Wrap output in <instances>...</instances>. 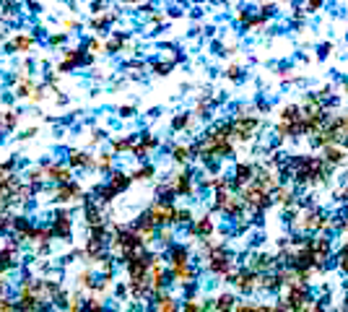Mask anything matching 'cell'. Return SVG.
<instances>
[{
    "instance_id": "33",
    "label": "cell",
    "mask_w": 348,
    "mask_h": 312,
    "mask_svg": "<svg viewBox=\"0 0 348 312\" xmlns=\"http://www.w3.org/2000/svg\"><path fill=\"white\" fill-rule=\"evenodd\" d=\"M78 284H81V286H91V289H94V281H91V273H88V271H83V273H81V276H78Z\"/></svg>"
},
{
    "instance_id": "7",
    "label": "cell",
    "mask_w": 348,
    "mask_h": 312,
    "mask_svg": "<svg viewBox=\"0 0 348 312\" xmlns=\"http://www.w3.org/2000/svg\"><path fill=\"white\" fill-rule=\"evenodd\" d=\"M172 278L177 284H190L195 278V268L190 263H177V265H172Z\"/></svg>"
},
{
    "instance_id": "40",
    "label": "cell",
    "mask_w": 348,
    "mask_h": 312,
    "mask_svg": "<svg viewBox=\"0 0 348 312\" xmlns=\"http://www.w3.org/2000/svg\"><path fill=\"white\" fill-rule=\"evenodd\" d=\"M169 239H172V232H169V229L161 232V242H169Z\"/></svg>"
},
{
    "instance_id": "3",
    "label": "cell",
    "mask_w": 348,
    "mask_h": 312,
    "mask_svg": "<svg viewBox=\"0 0 348 312\" xmlns=\"http://www.w3.org/2000/svg\"><path fill=\"white\" fill-rule=\"evenodd\" d=\"M208 268H210V273H216V276H226V273L234 271V257L224 250V245L216 247L213 253L208 255Z\"/></svg>"
},
{
    "instance_id": "9",
    "label": "cell",
    "mask_w": 348,
    "mask_h": 312,
    "mask_svg": "<svg viewBox=\"0 0 348 312\" xmlns=\"http://www.w3.org/2000/svg\"><path fill=\"white\" fill-rule=\"evenodd\" d=\"M213 232H216V224H213V219H210V216H203V219H198V221H195V226L190 229V234H192V237L198 234V237H203V239H208Z\"/></svg>"
},
{
    "instance_id": "2",
    "label": "cell",
    "mask_w": 348,
    "mask_h": 312,
    "mask_svg": "<svg viewBox=\"0 0 348 312\" xmlns=\"http://www.w3.org/2000/svg\"><path fill=\"white\" fill-rule=\"evenodd\" d=\"M174 216H177V208L172 205V201H156V203L148 208V219H151L156 226H169V224H174Z\"/></svg>"
},
{
    "instance_id": "20",
    "label": "cell",
    "mask_w": 348,
    "mask_h": 312,
    "mask_svg": "<svg viewBox=\"0 0 348 312\" xmlns=\"http://www.w3.org/2000/svg\"><path fill=\"white\" fill-rule=\"evenodd\" d=\"M172 265H177V263H190V253H187V247H172Z\"/></svg>"
},
{
    "instance_id": "39",
    "label": "cell",
    "mask_w": 348,
    "mask_h": 312,
    "mask_svg": "<svg viewBox=\"0 0 348 312\" xmlns=\"http://www.w3.org/2000/svg\"><path fill=\"white\" fill-rule=\"evenodd\" d=\"M120 112H122V117H130V115H135V110H133V107H122Z\"/></svg>"
},
{
    "instance_id": "13",
    "label": "cell",
    "mask_w": 348,
    "mask_h": 312,
    "mask_svg": "<svg viewBox=\"0 0 348 312\" xmlns=\"http://www.w3.org/2000/svg\"><path fill=\"white\" fill-rule=\"evenodd\" d=\"M75 198H81V187L78 185H68V182H63V187L57 190V201H75Z\"/></svg>"
},
{
    "instance_id": "16",
    "label": "cell",
    "mask_w": 348,
    "mask_h": 312,
    "mask_svg": "<svg viewBox=\"0 0 348 312\" xmlns=\"http://www.w3.org/2000/svg\"><path fill=\"white\" fill-rule=\"evenodd\" d=\"M34 44V39L29 34H18V37H13L11 39V50H16V52H26L29 47Z\"/></svg>"
},
{
    "instance_id": "37",
    "label": "cell",
    "mask_w": 348,
    "mask_h": 312,
    "mask_svg": "<svg viewBox=\"0 0 348 312\" xmlns=\"http://www.w3.org/2000/svg\"><path fill=\"white\" fill-rule=\"evenodd\" d=\"M13 310H16V307H13L8 299H0V312H13Z\"/></svg>"
},
{
    "instance_id": "1",
    "label": "cell",
    "mask_w": 348,
    "mask_h": 312,
    "mask_svg": "<svg viewBox=\"0 0 348 312\" xmlns=\"http://www.w3.org/2000/svg\"><path fill=\"white\" fill-rule=\"evenodd\" d=\"M257 130H260V120L252 115H237L231 120V138L234 141L247 143L257 135Z\"/></svg>"
},
{
    "instance_id": "23",
    "label": "cell",
    "mask_w": 348,
    "mask_h": 312,
    "mask_svg": "<svg viewBox=\"0 0 348 312\" xmlns=\"http://www.w3.org/2000/svg\"><path fill=\"white\" fill-rule=\"evenodd\" d=\"M190 154H192V148H187V146H174V148H172L174 162H179V164H185L187 159H190Z\"/></svg>"
},
{
    "instance_id": "26",
    "label": "cell",
    "mask_w": 348,
    "mask_h": 312,
    "mask_svg": "<svg viewBox=\"0 0 348 312\" xmlns=\"http://www.w3.org/2000/svg\"><path fill=\"white\" fill-rule=\"evenodd\" d=\"M182 310H185V312H203V310H206V302H198V299H187Z\"/></svg>"
},
{
    "instance_id": "10",
    "label": "cell",
    "mask_w": 348,
    "mask_h": 312,
    "mask_svg": "<svg viewBox=\"0 0 348 312\" xmlns=\"http://www.w3.org/2000/svg\"><path fill=\"white\" fill-rule=\"evenodd\" d=\"M278 117H281V123H299L301 120V104H286Z\"/></svg>"
},
{
    "instance_id": "32",
    "label": "cell",
    "mask_w": 348,
    "mask_h": 312,
    "mask_svg": "<svg viewBox=\"0 0 348 312\" xmlns=\"http://www.w3.org/2000/svg\"><path fill=\"white\" fill-rule=\"evenodd\" d=\"M330 50H332V44H330V42L320 44V47H317V57H320V60H325V57L330 55Z\"/></svg>"
},
{
    "instance_id": "43",
    "label": "cell",
    "mask_w": 348,
    "mask_h": 312,
    "mask_svg": "<svg viewBox=\"0 0 348 312\" xmlns=\"http://www.w3.org/2000/svg\"><path fill=\"white\" fill-rule=\"evenodd\" d=\"M213 3H226V0H213Z\"/></svg>"
},
{
    "instance_id": "17",
    "label": "cell",
    "mask_w": 348,
    "mask_h": 312,
    "mask_svg": "<svg viewBox=\"0 0 348 312\" xmlns=\"http://www.w3.org/2000/svg\"><path fill=\"white\" fill-rule=\"evenodd\" d=\"M44 174H47L50 180H57V182H68V180H70V172H68L65 166H47Z\"/></svg>"
},
{
    "instance_id": "25",
    "label": "cell",
    "mask_w": 348,
    "mask_h": 312,
    "mask_svg": "<svg viewBox=\"0 0 348 312\" xmlns=\"http://www.w3.org/2000/svg\"><path fill=\"white\" fill-rule=\"evenodd\" d=\"M86 221H88V226H102V214L96 208H88L86 211Z\"/></svg>"
},
{
    "instance_id": "22",
    "label": "cell",
    "mask_w": 348,
    "mask_h": 312,
    "mask_svg": "<svg viewBox=\"0 0 348 312\" xmlns=\"http://www.w3.org/2000/svg\"><path fill=\"white\" fill-rule=\"evenodd\" d=\"M16 123H18V115H13V112H0V128H3V130L16 128Z\"/></svg>"
},
{
    "instance_id": "41",
    "label": "cell",
    "mask_w": 348,
    "mask_h": 312,
    "mask_svg": "<svg viewBox=\"0 0 348 312\" xmlns=\"http://www.w3.org/2000/svg\"><path fill=\"white\" fill-rule=\"evenodd\" d=\"M343 234H346V237H348V216L343 219Z\"/></svg>"
},
{
    "instance_id": "42",
    "label": "cell",
    "mask_w": 348,
    "mask_h": 312,
    "mask_svg": "<svg viewBox=\"0 0 348 312\" xmlns=\"http://www.w3.org/2000/svg\"><path fill=\"white\" fill-rule=\"evenodd\" d=\"M125 3H138V0H125Z\"/></svg>"
},
{
    "instance_id": "8",
    "label": "cell",
    "mask_w": 348,
    "mask_h": 312,
    "mask_svg": "<svg viewBox=\"0 0 348 312\" xmlns=\"http://www.w3.org/2000/svg\"><path fill=\"white\" fill-rule=\"evenodd\" d=\"M255 180V166L252 164H237V169H234V187H239L242 185H247V182H252Z\"/></svg>"
},
{
    "instance_id": "19",
    "label": "cell",
    "mask_w": 348,
    "mask_h": 312,
    "mask_svg": "<svg viewBox=\"0 0 348 312\" xmlns=\"http://www.w3.org/2000/svg\"><path fill=\"white\" fill-rule=\"evenodd\" d=\"M83 63V55L78 50H73V52H65V60H63V65H60V71H68V68H75V65H81Z\"/></svg>"
},
{
    "instance_id": "24",
    "label": "cell",
    "mask_w": 348,
    "mask_h": 312,
    "mask_svg": "<svg viewBox=\"0 0 348 312\" xmlns=\"http://www.w3.org/2000/svg\"><path fill=\"white\" fill-rule=\"evenodd\" d=\"M112 151H117V154H122V151H133V138H120L112 143Z\"/></svg>"
},
{
    "instance_id": "36",
    "label": "cell",
    "mask_w": 348,
    "mask_h": 312,
    "mask_svg": "<svg viewBox=\"0 0 348 312\" xmlns=\"http://www.w3.org/2000/svg\"><path fill=\"white\" fill-rule=\"evenodd\" d=\"M154 71H156L158 75H166V71H172V63H156Z\"/></svg>"
},
{
    "instance_id": "11",
    "label": "cell",
    "mask_w": 348,
    "mask_h": 312,
    "mask_svg": "<svg viewBox=\"0 0 348 312\" xmlns=\"http://www.w3.org/2000/svg\"><path fill=\"white\" fill-rule=\"evenodd\" d=\"M213 307L218 312H234V307H237V296H234V294H218L216 302H213Z\"/></svg>"
},
{
    "instance_id": "30",
    "label": "cell",
    "mask_w": 348,
    "mask_h": 312,
    "mask_svg": "<svg viewBox=\"0 0 348 312\" xmlns=\"http://www.w3.org/2000/svg\"><path fill=\"white\" fill-rule=\"evenodd\" d=\"M192 214L190 211H177V216H174V224H190Z\"/></svg>"
},
{
    "instance_id": "34",
    "label": "cell",
    "mask_w": 348,
    "mask_h": 312,
    "mask_svg": "<svg viewBox=\"0 0 348 312\" xmlns=\"http://www.w3.org/2000/svg\"><path fill=\"white\" fill-rule=\"evenodd\" d=\"M338 268L348 276V253H340V255H338Z\"/></svg>"
},
{
    "instance_id": "28",
    "label": "cell",
    "mask_w": 348,
    "mask_h": 312,
    "mask_svg": "<svg viewBox=\"0 0 348 312\" xmlns=\"http://www.w3.org/2000/svg\"><path fill=\"white\" fill-rule=\"evenodd\" d=\"M96 166H99L102 172H109L112 169V156L109 154H102L99 159H96Z\"/></svg>"
},
{
    "instance_id": "27",
    "label": "cell",
    "mask_w": 348,
    "mask_h": 312,
    "mask_svg": "<svg viewBox=\"0 0 348 312\" xmlns=\"http://www.w3.org/2000/svg\"><path fill=\"white\" fill-rule=\"evenodd\" d=\"M154 177V166H140V169L133 172V180H148Z\"/></svg>"
},
{
    "instance_id": "4",
    "label": "cell",
    "mask_w": 348,
    "mask_h": 312,
    "mask_svg": "<svg viewBox=\"0 0 348 312\" xmlns=\"http://www.w3.org/2000/svg\"><path fill=\"white\" fill-rule=\"evenodd\" d=\"M322 159L332 166V169L340 166V164H346V159H348V143H330V146H325L322 148Z\"/></svg>"
},
{
    "instance_id": "31",
    "label": "cell",
    "mask_w": 348,
    "mask_h": 312,
    "mask_svg": "<svg viewBox=\"0 0 348 312\" xmlns=\"http://www.w3.org/2000/svg\"><path fill=\"white\" fill-rule=\"evenodd\" d=\"M122 42H125V37L120 34V37H115V39H109V42H107V50H109V52H115V50L122 47Z\"/></svg>"
},
{
    "instance_id": "35",
    "label": "cell",
    "mask_w": 348,
    "mask_h": 312,
    "mask_svg": "<svg viewBox=\"0 0 348 312\" xmlns=\"http://www.w3.org/2000/svg\"><path fill=\"white\" fill-rule=\"evenodd\" d=\"M304 5H307V11H309V13H314V11H320L322 0H304Z\"/></svg>"
},
{
    "instance_id": "5",
    "label": "cell",
    "mask_w": 348,
    "mask_h": 312,
    "mask_svg": "<svg viewBox=\"0 0 348 312\" xmlns=\"http://www.w3.org/2000/svg\"><path fill=\"white\" fill-rule=\"evenodd\" d=\"M169 185L174 190V195H190L192 193V177H190V172L174 174V177L169 180Z\"/></svg>"
},
{
    "instance_id": "38",
    "label": "cell",
    "mask_w": 348,
    "mask_h": 312,
    "mask_svg": "<svg viewBox=\"0 0 348 312\" xmlns=\"http://www.w3.org/2000/svg\"><path fill=\"white\" fill-rule=\"evenodd\" d=\"M226 75H229V78H231V81H237V78H239V75H242V71H239V68H237V65H231V68H229V73H226Z\"/></svg>"
},
{
    "instance_id": "29",
    "label": "cell",
    "mask_w": 348,
    "mask_h": 312,
    "mask_svg": "<svg viewBox=\"0 0 348 312\" xmlns=\"http://www.w3.org/2000/svg\"><path fill=\"white\" fill-rule=\"evenodd\" d=\"M187 125H190V115H179V117H174V123H172L174 130H182Z\"/></svg>"
},
{
    "instance_id": "12",
    "label": "cell",
    "mask_w": 348,
    "mask_h": 312,
    "mask_svg": "<svg viewBox=\"0 0 348 312\" xmlns=\"http://www.w3.org/2000/svg\"><path fill=\"white\" fill-rule=\"evenodd\" d=\"M57 234V237H63V239H68L70 237V219H68L65 214H57V219H55V229H52Z\"/></svg>"
},
{
    "instance_id": "6",
    "label": "cell",
    "mask_w": 348,
    "mask_h": 312,
    "mask_svg": "<svg viewBox=\"0 0 348 312\" xmlns=\"http://www.w3.org/2000/svg\"><path fill=\"white\" fill-rule=\"evenodd\" d=\"M270 195H273V203L283 205V208H294V205H296V195H294V190H291V187L278 185Z\"/></svg>"
},
{
    "instance_id": "14",
    "label": "cell",
    "mask_w": 348,
    "mask_h": 312,
    "mask_svg": "<svg viewBox=\"0 0 348 312\" xmlns=\"http://www.w3.org/2000/svg\"><path fill=\"white\" fill-rule=\"evenodd\" d=\"M177 310H179V304H177V299H174V296H169V294H161V296H158L156 312H177Z\"/></svg>"
},
{
    "instance_id": "15",
    "label": "cell",
    "mask_w": 348,
    "mask_h": 312,
    "mask_svg": "<svg viewBox=\"0 0 348 312\" xmlns=\"http://www.w3.org/2000/svg\"><path fill=\"white\" fill-rule=\"evenodd\" d=\"M130 180L133 177H125L122 172H115L112 174V180H109V187L115 190V193H122V190H127V185H130Z\"/></svg>"
},
{
    "instance_id": "18",
    "label": "cell",
    "mask_w": 348,
    "mask_h": 312,
    "mask_svg": "<svg viewBox=\"0 0 348 312\" xmlns=\"http://www.w3.org/2000/svg\"><path fill=\"white\" fill-rule=\"evenodd\" d=\"M70 164L73 166H91L96 162H94V156L83 154V151H70Z\"/></svg>"
},
{
    "instance_id": "21",
    "label": "cell",
    "mask_w": 348,
    "mask_h": 312,
    "mask_svg": "<svg viewBox=\"0 0 348 312\" xmlns=\"http://www.w3.org/2000/svg\"><path fill=\"white\" fill-rule=\"evenodd\" d=\"M299 312H325V299H314V296H309Z\"/></svg>"
}]
</instances>
